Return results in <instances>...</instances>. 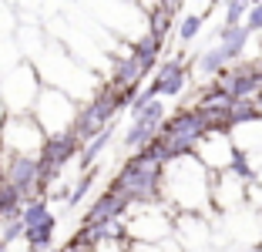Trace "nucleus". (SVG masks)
<instances>
[{
    "label": "nucleus",
    "mask_w": 262,
    "mask_h": 252,
    "mask_svg": "<svg viewBox=\"0 0 262 252\" xmlns=\"http://www.w3.org/2000/svg\"><path fill=\"white\" fill-rule=\"evenodd\" d=\"M0 182L14 185L27 202L37 199V192L47 185L40 155H0Z\"/></svg>",
    "instance_id": "7ed1b4c3"
},
{
    "label": "nucleus",
    "mask_w": 262,
    "mask_h": 252,
    "mask_svg": "<svg viewBox=\"0 0 262 252\" xmlns=\"http://www.w3.org/2000/svg\"><path fill=\"white\" fill-rule=\"evenodd\" d=\"M202 24H205V14H185L182 24H178V40H182V44H192L202 34Z\"/></svg>",
    "instance_id": "dca6fc26"
},
{
    "label": "nucleus",
    "mask_w": 262,
    "mask_h": 252,
    "mask_svg": "<svg viewBox=\"0 0 262 252\" xmlns=\"http://www.w3.org/2000/svg\"><path fill=\"white\" fill-rule=\"evenodd\" d=\"M131 212V199L124 195V192H101L98 199L91 202V205L84 208V219H81V225H94V222H111V219H124V215Z\"/></svg>",
    "instance_id": "6e6552de"
},
{
    "label": "nucleus",
    "mask_w": 262,
    "mask_h": 252,
    "mask_svg": "<svg viewBox=\"0 0 262 252\" xmlns=\"http://www.w3.org/2000/svg\"><path fill=\"white\" fill-rule=\"evenodd\" d=\"M249 10H252V0H225L222 24H225V27H239V24H246Z\"/></svg>",
    "instance_id": "2eb2a0df"
},
{
    "label": "nucleus",
    "mask_w": 262,
    "mask_h": 252,
    "mask_svg": "<svg viewBox=\"0 0 262 252\" xmlns=\"http://www.w3.org/2000/svg\"><path fill=\"white\" fill-rule=\"evenodd\" d=\"M188 84V64H185V54H175L168 61L158 64L151 77V88L158 91V98H178V94L185 91Z\"/></svg>",
    "instance_id": "0eeeda50"
},
{
    "label": "nucleus",
    "mask_w": 262,
    "mask_h": 252,
    "mask_svg": "<svg viewBox=\"0 0 262 252\" xmlns=\"http://www.w3.org/2000/svg\"><path fill=\"white\" fill-rule=\"evenodd\" d=\"M24 232H27V225H24V215H20V219H4V222H0V242H4V245L24 239Z\"/></svg>",
    "instance_id": "a211bd4d"
},
{
    "label": "nucleus",
    "mask_w": 262,
    "mask_h": 252,
    "mask_svg": "<svg viewBox=\"0 0 262 252\" xmlns=\"http://www.w3.org/2000/svg\"><path fill=\"white\" fill-rule=\"evenodd\" d=\"M84 141L74 135V131H61V135H47L44 138V148H40V165H44V175H47V185L57 178L64 165H68L74 155H81Z\"/></svg>",
    "instance_id": "39448f33"
},
{
    "label": "nucleus",
    "mask_w": 262,
    "mask_h": 252,
    "mask_svg": "<svg viewBox=\"0 0 262 252\" xmlns=\"http://www.w3.org/2000/svg\"><path fill=\"white\" fill-rule=\"evenodd\" d=\"M249 37H252V31H249L246 24H239V27H219V44H222L225 57H229V64H239V57L246 54V44Z\"/></svg>",
    "instance_id": "1a4fd4ad"
},
{
    "label": "nucleus",
    "mask_w": 262,
    "mask_h": 252,
    "mask_svg": "<svg viewBox=\"0 0 262 252\" xmlns=\"http://www.w3.org/2000/svg\"><path fill=\"white\" fill-rule=\"evenodd\" d=\"M51 219H54V212L47 208L44 195H37V199H31L24 205V225H27V229H37V225H44V222H51Z\"/></svg>",
    "instance_id": "4468645a"
},
{
    "label": "nucleus",
    "mask_w": 262,
    "mask_h": 252,
    "mask_svg": "<svg viewBox=\"0 0 262 252\" xmlns=\"http://www.w3.org/2000/svg\"><path fill=\"white\" fill-rule=\"evenodd\" d=\"M182 4H185V0H158V7H165L168 14H175V10L182 7Z\"/></svg>",
    "instance_id": "4be33fe9"
},
{
    "label": "nucleus",
    "mask_w": 262,
    "mask_h": 252,
    "mask_svg": "<svg viewBox=\"0 0 262 252\" xmlns=\"http://www.w3.org/2000/svg\"><path fill=\"white\" fill-rule=\"evenodd\" d=\"M44 138L34 115H7L0 124V155H40Z\"/></svg>",
    "instance_id": "20e7f679"
},
{
    "label": "nucleus",
    "mask_w": 262,
    "mask_h": 252,
    "mask_svg": "<svg viewBox=\"0 0 262 252\" xmlns=\"http://www.w3.org/2000/svg\"><path fill=\"white\" fill-rule=\"evenodd\" d=\"M235 148L239 145H235L232 131H208L199 141V148H195V158H199L212 175H222V172H229L232 158H235Z\"/></svg>",
    "instance_id": "423d86ee"
},
{
    "label": "nucleus",
    "mask_w": 262,
    "mask_h": 252,
    "mask_svg": "<svg viewBox=\"0 0 262 252\" xmlns=\"http://www.w3.org/2000/svg\"><path fill=\"white\" fill-rule=\"evenodd\" d=\"M57 252H94V249H91V245H81L77 239H71V242L64 245V249H57Z\"/></svg>",
    "instance_id": "412c9836"
},
{
    "label": "nucleus",
    "mask_w": 262,
    "mask_h": 252,
    "mask_svg": "<svg viewBox=\"0 0 262 252\" xmlns=\"http://www.w3.org/2000/svg\"><path fill=\"white\" fill-rule=\"evenodd\" d=\"M91 188H94V168L77 178V185L71 188V202H68V205H81V202H84V195H88Z\"/></svg>",
    "instance_id": "6ab92c4d"
},
{
    "label": "nucleus",
    "mask_w": 262,
    "mask_h": 252,
    "mask_svg": "<svg viewBox=\"0 0 262 252\" xmlns=\"http://www.w3.org/2000/svg\"><path fill=\"white\" fill-rule=\"evenodd\" d=\"M111 138H115V124H111V128H104L98 138H91V141L81 148V155H77V158H81V168H84V172H91V168H94V161L101 158V152L111 145Z\"/></svg>",
    "instance_id": "9b49d317"
},
{
    "label": "nucleus",
    "mask_w": 262,
    "mask_h": 252,
    "mask_svg": "<svg viewBox=\"0 0 262 252\" xmlns=\"http://www.w3.org/2000/svg\"><path fill=\"white\" fill-rule=\"evenodd\" d=\"M0 252H7V245H4V242H0Z\"/></svg>",
    "instance_id": "b1692460"
},
{
    "label": "nucleus",
    "mask_w": 262,
    "mask_h": 252,
    "mask_svg": "<svg viewBox=\"0 0 262 252\" xmlns=\"http://www.w3.org/2000/svg\"><path fill=\"white\" fill-rule=\"evenodd\" d=\"M0 222H4V212H0Z\"/></svg>",
    "instance_id": "393cba45"
},
{
    "label": "nucleus",
    "mask_w": 262,
    "mask_h": 252,
    "mask_svg": "<svg viewBox=\"0 0 262 252\" xmlns=\"http://www.w3.org/2000/svg\"><path fill=\"white\" fill-rule=\"evenodd\" d=\"M212 182H215V175L195 155L175 158L171 165H165V182H162L165 205L178 208L182 215H202L212 202Z\"/></svg>",
    "instance_id": "f257e3e1"
},
{
    "label": "nucleus",
    "mask_w": 262,
    "mask_h": 252,
    "mask_svg": "<svg viewBox=\"0 0 262 252\" xmlns=\"http://www.w3.org/2000/svg\"><path fill=\"white\" fill-rule=\"evenodd\" d=\"M54 232H57V219H51V222H44V225H37V229L24 232V242H27L31 252H47L54 245Z\"/></svg>",
    "instance_id": "f8f14e48"
},
{
    "label": "nucleus",
    "mask_w": 262,
    "mask_h": 252,
    "mask_svg": "<svg viewBox=\"0 0 262 252\" xmlns=\"http://www.w3.org/2000/svg\"><path fill=\"white\" fill-rule=\"evenodd\" d=\"M162 182H165V161L151 158L148 152H138L118 168V175L111 178L108 188L124 192L131 205H155V202H165Z\"/></svg>",
    "instance_id": "f03ea898"
},
{
    "label": "nucleus",
    "mask_w": 262,
    "mask_h": 252,
    "mask_svg": "<svg viewBox=\"0 0 262 252\" xmlns=\"http://www.w3.org/2000/svg\"><path fill=\"white\" fill-rule=\"evenodd\" d=\"M171 17H175V14H168L165 7H155L151 24H148V34H155L158 40H165V37H168V31H171Z\"/></svg>",
    "instance_id": "f3484780"
},
{
    "label": "nucleus",
    "mask_w": 262,
    "mask_h": 252,
    "mask_svg": "<svg viewBox=\"0 0 262 252\" xmlns=\"http://www.w3.org/2000/svg\"><path fill=\"white\" fill-rule=\"evenodd\" d=\"M246 27L252 34H262V0H252V10L246 17Z\"/></svg>",
    "instance_id": "aec40b11"
},
{
    "label": "nucleus",
    "mask_w": 262,
    "mask_h": 252,
    "mask_svg": "<svg viewBox=\"0 0 262 252\" xmlns=\"http://www.w3.org/2000/svg\"><path fill=\"white\" fill-rule=\"evenodd\" d=\"M225 68H229V57H225L222 44H212V47H205V51L199 54V71H202V74L219 77Z\"/></svg>",
    "instance_id": "ddd939ff"
},
{
    "label": "nucleus",
    "mask_w": 262,
    "mask_h": 252,
    "mask_svg": "<svg viewBox=\"0 0 262 252\" xmlns=\"http://www.w3.org/2000/svg\"><path fill=\"white\" fill-rule=\"evenodd\" d=\"M215 4H219V0H208V10H212V7H215Z\"/></svg>",
    "instance_id": "5701e85b"
},
{
    "label": "nucleus",
    "mask_w": 262,
    "mask_h": 252,
    "mask_svg": "<svg viewBox=\"0 0 262 252\" xmlns=\"http://www.w3.org/2000/svg\"><path fill=\"white\" fill-rule=\"evenodd\" d=\"M162 47H165V40H158L155 34H141V40H135V57H138V64H141V71L145 74H151V71H158V57H162Z\"/></svg>",
    "instance_id": "9d476101"
}]
</instances>
